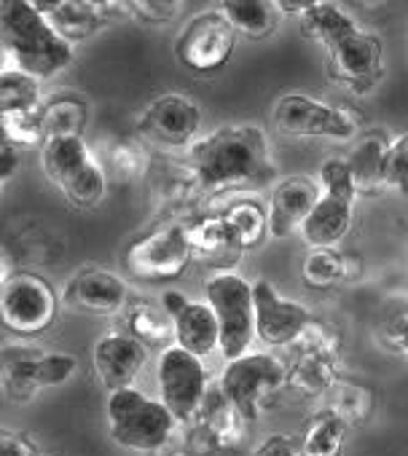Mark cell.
Listing matches in <instances>:
<instances>
[{
    "mask_svg": "<svg viewBox=\"0 0 408 456\" xmlns=\"http://www.w3.org/2000/svg\"><path fill=\"white\" fill-rule=\"evenodd\" d=\"M253 301H256V338L269 346L293 344L314 320L306 306L282 298L269 280H258L253 285Z\"/></svg>",
    "mask_w": 408,
    "mask_h": 456,
    "instance_id": "14",
    "label": "cell"
},
{
    "mask_svg": "<svg viewBox=\"0 0 408 456\" xmlns=\"http://www.w3.org/2000/svg\"><path fill=\"white\" fill-rule=\"evenodd\" d=\"M92 362H94V373L100 384L108 392H118V389L132 387V381L148 362V346L137 341L132 333L108 330L94 341Z\"/></svg>",
    "mask_w": 408,
    "mask_h": 456,
    "instance_id": "15",
    "label": "cell"
},
{
    "mask_svg": "<svg viewBox=\"0 0 408 456\" xmlns=\"http://www.w3.org/2000/svg\"><path fill=\"white\" fill-rule=\"evenodd\" d=\"M185 225V237L191 245V253L196 258H201L204 264L213 266H224V272H229V266H234L240 261V256L245 253L234 237V232L229 228V223L224 220V215H204V217H193Z\"/></svg>",
    "mask_w": 408,
    "mask_h": 456,
    "instance_id": "19",
    "label": "cell"
},
{
    "mask_svg": "<svg viewBox=\"0 0 408 456\" xmlns=\"http://www.w3.org/2000/svg\"><path fill=\"white\" fill-rule=\"evenodd\" d=\"M36 453L38 448L28 435L12 429H4V435H0V456H36Z\"/></svg>",
    "mask_w": 408,
    "mask_h": 456,
    "instance_id": "43",
    "label": "cell"
},
{
    "mask_svg": "<svg viewBox=\"0 0 408 456\" xmlns=\"http://www.w3.org/2000/svg\"><path fill=\"white\" fill-rule=\"evenodd\" d=\"M57 293L54 288L33 272H20L4 280L0 293V317L17 336H41L57 320Z\"/></svg>",
    "mask_w": 408,
    "mask_h": 456,
    "instance_id": "10",
    "label": "cell"
},
{
    "mask_svg": "<svg viewBox=\"0 0 408 456\" xmlns=\"http://www.w3.org/2000/svg\"><path fill=\"white\" fill-rule=\"evenodd\" d=\"M20 169V145L4 140L0 142V180H4V185L12 180V175H17Z\"/></svg>",
    "mask_w": 408,
    "mask_h": 456,
    "instance_id": "44",
    "label": "cell"
},
{
    "mask_svg": "<svg viewBox=\"0 0 408 456\" xmlns=\"http://www.w3.org/2000/svg\"><path fill=\"white\" fill-rule=\"evenodd\" d=\"M41 81L25 70L4 68L0 70V116L6 113H30L38 110Z\"/></svg>",
    "mask_w": 408,
    "mask_h": 456,
    "instance_id": "33",
    "label": "cell"
},
{
    "mask_svg": "<svg viewBox=\"0 0 408 456\" xmlns=\"http://www.w3.org/2000/svg\"><path fill=\"white\" fill-rule=\"evenodd\" d=\"M237 46V30L221 9L196 14L177 36L175 54L183 68L193 73L221 70Z\"/></svg>",
    "mask_w": 408,
    "mask_h": 456,
    "instance_id": "13",
    "label": "cell"
},
{
    "mask_svg": "<svg viewBox=\"0 0 408 456\" xmlns=\"http://www.w3.org/2000/svg\"><path fill=\"white\" fill-rule=\"evenodd\" d=\"M113 167L118 169V172H124V175H140L143 169H145V153L137 148V145H129V142H124V145H116L113 148Z\"/></svg>",
    "mask_w": 408,
    "mask_h": 456,
    "instance_id": "42",
    "label": "cell"
},
{
    "mask_svg": "<svg viewBox=\"0 0 408 456\" xmlns=\"http://www.w3.org/2000/svg\"><path fill=\"white\" fill-rule=\"evenodd\" d=\"M306 38L322 44L328 57V76L352 92H371L381 78L384 44L376 33L363 30L336 4H306L298 14Z\"/></svg>",
    "mask_w": 408,
    "mask_h": 456,
    "instance_id": "2",
    "label": "cell"
},
{
    "mask_svg": "<svg viewBox=\"0 0 408 456\" xmlns=\"http://www.w3.org/2000/svg\"><path fill=\"white\" fill-rule=\"evenodd\" d=\"M360 269L352 256L339 253L336 248H314L301 264V280L309 290H330L341 282L355 280Z\"/></svg>",
    "mask_w": 408,
    "mask_h": 456,
    "instance_id": "25",
    "label": "cell"
},
{
    "mask_svg": "<svg viewBox=\"0 0 408 456\" xmlns=\"http://www.w3.org/2000/svg\"><path fill=\"white\" fill-rule=\"evenodd\" d=\"M221 12L229 17L234 30L250 41H261L272 36L282 22V9L272 0H226Z\"/></svg>",
    "mask_w": 408,
    "mask_h": 456,
    "instance_id": "26",
    "label": "cell"
},
{
    "mask_svg": "<svg viewBox=\"0 0 408 456\" xmlns=\"http://www.w3.org/2000/svg\"><path fill=\"white\" fill-rule=\"evenodd\" d=\"M36 6L68 44L86 41L110 25L102 14V4L92 0H36Z\"/></svg>",
    "mask_w": 408,
    "mask_h": 456,
    "instance_id": "20",
    "label": "cell"
},
{
    "mask_svg": "<svg viewBox=\"0 0 408 456\" xmlns=\"http://www.w3.org/2000/svg\"><path fill=\"white\" fill-rule=\"evenodd\" d=\"M175 344L188 349L196 357H208L221 349V325L210 304L188 301L183 312L175 317Z\"/></svg>",
    "mask_w": 408,
    "mask_h": 456,
    "instance_id": "22",
    "label": "cell"
},
{
    "mask_svg": "<svg viewBox=\"0 0 408 456\" xmlns=\"http://www.w3.org/2000/svg\"><path fill=\"white\" fill-rule=\"evenodd\" d=\"M320 188L325 196H339L347 201L357 199V185L352 177V169L347 164V159H325L320 167Z\"/></svg>",
    "mask_w": 408,
    "mask_h": 456,
    "instance_id": "35",
    "label": "cell"
},
{
    "mask_svg": "<svg viewBox=\"0 0 408 456\" xmlns=\"http://www.w3.org/2000/svg\"><path fill=\"white\" fill-rule=\"evenodd\" d=\"M126 328L145 346L167 344L169 338H175V320L167 314V309L143 298L126 304Z\"/></svg>",
    "mask_w": 408,
    "mask_h": 456,
    "instance_id": "30",
    "label": "cell"
},
{
    "mask_svg": "<svg viewBox=\"0 0 408 456\" xmlns=\"http://www.w3.org/2000/svg\"><path fill=\"white\" fill-rule=\"evenodd\" d=\"M221 387L242 419L258 421L277 395L288 387V365L269 352H250L240 360L226 362Z\"/></svg>",
    "mask_w": 408,
    "mask_h": 456,
    "instance_id": "7",
    "label": "cell"
},
{
    "mask_svg": "<svg viewBox=\"0 0 408 456\" xmlns=\"http://www.w3.org/2000/svg\"><path fill=\"white\" fill-rule=\"evenodd\" d=\"M62 301L89 314H113L126 306V282L108 269H84L70 277Z\"/></svg>",
    "mask_w": 408,
    "mask_h": 456,
    "instance_id": "18",
    "label": "cell"
},
{
    "mask_svg": "<svg viewBox=\"0 0 408 456\" xmlns=\"http://www.w3.org/2000/svg\"><path fill=\"white\" fill-rule=\"evenodd\" d=\"M293 360L288 365V387L306 400L322 397L339 381L341 336L333 325L312 320L309 328L290 344Z\"/></svg>",
    "mask_w": 408,
    "mask_h": 456,
    "instance_id": "8",
    "label": "cell"
},
{
    "mask_svg": "<svg viewBox=\"0 0 408 456\" xmlns=\"http://www.w3.org/2000/svg\"><path fill=\"white\" fill-rule=\"evenodd\" d=\"M191 167L204 191L261 188L274 180L269 142L258 124H226L191 145Z\"/></svg>",
    "mask_w": 408,
    "mask_h": 456,
    "instance_id": "1",
    "label": "cell"
},
{
    "mask_svg": "<svg viewBox=\"0 0 408 456\" xmlns=\"http://www.w3.org/2000/svg\"><path fill=\"white\" fill-rule=\"evenodd\" d=\"M224 220L229 223L242 250H253V248L264 245L266 237H272L269 234V212L258 201H250V199L234 201L224 212Z\"/></svg>",
    "mask_w": 408,
    "mask_h": 456,
    "instance_id": "32",
    "label": "cell"
},
{
    "mask_svg": "<svg viewBox=\"0 0 408 456\" xmlns=\"http://www.w3.org/2000/svg\"><path fill=\"white\" fill-rule=\"evenodd\" d=\"M105 419L113 443L135 453L164 451L180 427L161 400L135 387L110 392L105 405Z\"/></svg>",
    "mask_w": 408,
    "mask_h": 456,
    "instance_id": "4",
    "label": "cell"
},
{
    "mask_svg": "<svg viewBox=\"0 0 408 456\" xmlns=\"http://www.w3.org/2000/svg\"><path fill=\"white\" fill-rule=\"evenodd\" d=\"M0 126H4V140L20 145V148H36L46 142V132L41 124V108L30 113H6L0 116Z\"/></svg>",
    "mask_w": 408,
    "mask_h": 456,
    "instance_id": "34",
    "label": "cell"
},
{
    "mask_svg": "<svg viewBox=\"0 0 408 456\" xmlns=\"http://www.w3.org/2000/svg\"><path fill=\"white\" fill-rule=\"evenodd\" d=\"M0 38H4V68H17L30 76L52 78L73 62L68 44L30 0H6L0 9Z\"/></svg>",
    "mask_w": 408,
    "mask_h": 456,
    "instance_id": "3",
    "label": "cell"
},
{
    "mask_svg": "<svg viewBox=\"0 0 408 456\" xmlns=\"http://www.w3.org/2000/svg\"><path fill=\"white\" fill-rule=\"evenodd\" d=\"M46 177L76 207H94L105 196V172L84 137H52L41 148Z\"/></svg>",
    "mask_w": 408,
    "mask_h": 456,
    "instance_id": "6",
    "label": "cell"
},
{
    "mask_svg": "<svg viewBox=\"0 0 408 456\" xmlns=\"http://www.w3.org/2000/svg\"><path fill=\"white\" fill-rule=\"evenodd\" d=\"M76 373V357L65 354V352H52L38 360V370H36V381L38 387H62L70 381V376Z\"/></svg>",
    "mask_w": 408,
    "mask_h": 456,
    "instance_id": "36",
    "label": "cell"
},
{
    "mask_svg": "<svg viewBox=\"0 0 408 456\" xmlns=\"http://www.w3.org/2000/svg\"><path fill=\"white\" fill-rule=\"evenodd\" d=\"M191 258L193 253L185 237V225L169 223L135 240L126 248L124 266L132 277L143 282H169L188 269Z\"/></svg>",
    "mask_w": 408,
    "mask_h": 456,
    "instance_id": "12",
    "label": "cell"
},
{
    "mask_svg": "<svg viewBox=\"0 0 408 456\" xmlns=\"http://www.w3.org/2000/svg\"><path fill=\"white\" fill-rule=\"evenodd\" d=\"M129 12L135 20H143L148 25H164L183 12V4H169V0H132Z\"/></svg>",
    "mask_w": 408,
    "mask_h": 456,
    "instance_id": "39",
    "label": "cell"
},
{
    "mask_svg": "<svg viewBox=\"0 0 408 456\" xmlns=\"http://www.w3.org/2000/svg\"><path fill=\"white\" fill-rule=\"evenodd\" d=\"M86 121H89V108L76 94H60V97H52L46 105H41V124H44L46 140L84 137Z\"/></svg>",
    "mask_w": 408,
    "mask_h": 456,
    "instance_id": "29",
    "label": "cell"
},
{
    "mask_svg": "<svg viewBox=\"0 0 408 456\" xmlns=\"http://www.w3.org/2000/svg\"><path fill=\"white\" fill-rule=\"evenodd\" d=\"M185 448H188V456H216L221 451V443L210 432L208 424H204L201 419H196L185 432Z\"/></svg>",
    "mask_w": 408,
    "mask_h": 456,
    "instance_id": "40",
    "label": "cell"
},
{
    "mask_svg": "<svg viewBox=\"0 0 408 456\" xmlns=\"http://www.w3.org/2000/svg\"><path fill=\"white\" fill-rule=\"evenodd\" d=\"M352 207H355V201L322 193L317 207L312 209V215L301 225L304 242L312 250L314 248H333L336 242H341L349 232V225H352Z\"/></svg>",
    "mask_w": 408,
    "mask_h": 456,
    "instance_id": "23",
    "label": "cell"
},
{
    "mask_svg": "<svg viewBox=\"0 0 408 456\" xmlns=\"http://www.w3.org/2000/svg\"><path fill=\"white\" fill-rule=\"evenodd\" d=\"M381 341L387 349H392L408 360V304H403L392 314H387V320L381 322Z\"/></svg>",
    "mask_w": 408,
    "mask_h": 456,
    "instance_id": "38",
    "label": "cell"
},
{
    "mask_svg": "<svg viewBox=\"0 0 408 456\" xmlns=\"http://www.w3.org/2000/svg\"><path fill=\"white\" fill-rule=\"evenodd\" d=\"M328 408L336 411L349 427H363L376 408V395L365 384L339 379L328 392Z\"/></svg>",
    "mask_w": 408,
    "mask_h": 456,
    "instance_id": "31",
    "label": "cell"
},
{
    "mask_svg": "<svg viewBox=\"0 0 408 456\" xmlns=\"http://www.w3.org/2000/svg\"><path fill=\"white\" fill-rule=\"evenodd\" d=\"M389 134L384 129H368L363 134H357L347 164L352 169L357 193H379L381 188H387L384 183V167H387V153H389Z\"/></svg>",
    "mask_w": 408,
    "mask_h": 456,
    "instance_id": "21",
    "label": "cell"
},
{
    "mask_svg": "<svg viewBox=\"0 0 408 456\" xmlns=\"http://www.w3.org/2000/svg\"><path fill=\"white\" fill-rule=\"evenodd\" d=\"M44 352L38 346H6L4 349V389L14 403H30L41 389L36 381L38 360Z\"/></svg>",
    "mask_w": 408,
    "mask_h": 456,
    "instance_id": "28",
    "label": "cell"
},
{
    "mask_svg": "<svg viewBox=\"0 0 408 456\" xmlns=\"http://www.w3.org/2000/svg\"><path fill=\"white\" fill-rule=\"evenodd\" d=\"M156 384H159V400L169 408V413L180 427L193 424L199 419L204 397H208L210 389L208 368H204L201 357L191 354L177 344L167 346L159 354Z\"/></svg>",
    "mask_w": 408,
    "mask_h": 456,
    "instance_id": "9",
    "label": "cell"
},
{
    "mask_svg": "<svg viewBox=\"0 0 408 456\" xmlns=\"http://www.w3.org/2000/svg\"><path fill=\"white\" fill-rule=\"evenodd\" d=\"M384 183L387 188L408 196V134L392 140L384 167Z\"/></svg>",
    "mask_w": 408,
    "mask_h": 456,
    "instance_id": "37",
    "label": "cell"
},
{
    "mask_svg": "<svg viewBox=\"0 0 408 456\" xmlns=\"http://www.w3.org/2000/svg\"><path fill=\"white\" fill-rule=\"evenodd\" d=\"M349 424L330 408L312 413L301 432V456H341Z\"/></svg>",
    "mask_w": 408,
    "mask_h": 456,
    "instance_id": "27",
    "label": "cell"
},
{
    "mask_svg": "<svg viewBox=\"0 0 408 456\" xmlns=\"http://www.w3.org/2000/svg\"><path fill=\"white\" fill-rule=\"evenodd\" d=\"M201 124L199 105L185 94H161L140 116V132L172 148L188 145Z\"/></svg>",
    "mask_w": 408,
    "mask_h": 456,
    "instance_id": "16",
    "label": "cell"
},
{
    "mask_svg": "<svg viewBox=\"0 0 408 456\" xmlns=\"http://www.w3.org/2000/svg\"><path fill=\"white\" fill-rule=\"evenodd\" d=\"M320 196H322L320 183H314L304 175H293V177H285L282 183H277L272 191L269 207H266L269 234L274 240H285L288 234L301 232V225L317 207Z\"/></svg>",
    "mask_w": 408,
    "mask_h": 456,
    "instance_id": "17",
    "label": "cell"
},
{
    "mask_svg": "<svg viewBox=\"0 0 408 456\" xmlns=\"http://www.w3.org/2000/svg\"><path fill=\"white\" fill-rule=\"evenodd\" d=\"M272 124L285 137L349 140L357 134L360 121L347 105H328L306 94H285L274 105Z\"/></svg>",
    "mask_w": 408,
    "mask_h": 456,
    "instance_id": "11",
    "label": "cell"
},
{
    "mask_svg": "<svg viewBox=\"0 0 408 456\" xmlns=\"http://www.w3.org/2000/svg\"><path fill=\"white\" fill-rule=\"evenodd\" d=\"M253 456H301V440H296L293 435H269L266 440H261L253 451Z\"/></svg>",
    "mask_w": 408,
    "mask_h": 456,
    "instance_id": "41",
    "label": "cell"
},
{
    "mask_svg": "<svg viewBox=\"0 0 408 456\" xmlns=\"http://www.w3.org/2000/svg\"><path fill=\"white\" fill-rule=\"evenodd\" d=\"M199 419H201L204 424H208L210 432L218 437L221 451H224V448H237V445L245 440V427H248V421H245L242 413L234 408V403L226 397L221 381H218V384H210Z\"/></svg>",
    "mask_w": 408,
    "mask_h": 456,
    "instance_id": "24",
    "label": "cell"
},
{
    "mask_svg": "<svg viewBox=\"0 0 408 456\" xmlns=\"http://www.w3.org/2000/svg\"><path fill=\"white\" fill-rule=\"evenodd\" d=\"M204 296H208V304L218 317L221 354L226 357V362L250 354V344L256 338L253 285L234 272H218L204 282Z\"/></svg>",
    "mask_w": 408,
    "mask_h": 456,
    "instance_id": "5",
    "label": "cell"
},
{
    "mask_svg": "<svg viewBox=\"0 0 408 456\" xmlns=\"http://www.w3.org/2000/svg\"><path fill=\"white\" fill-rule=\"evenodd\" d=\"M161 306L167 309L169 317H175L177 312H183L188 306V298L183 293H177V290H164L161 293Z\"/></svg>",
    "mask_w": 408,
    "mask_h": 456,
    "instance_id": "45",
    "label": "cell"
}]
</instances>
